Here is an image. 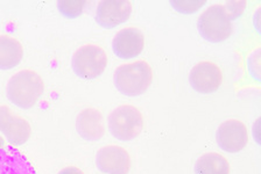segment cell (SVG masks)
I'll use <instances>...</instances> for the list:
<instances>
[{
    "instance_id": "3",
    "label": "cell",
    "mask_w": 261,
    "mask_h": 174,
    "mask_svg": "<svg viewBox=\"0 0 261 174\" xmlns=\"http://www.w3.org/2000/svg\"><path fill=\"white\" fill-rule=\"evenodd\" d=\"M109 129L117 140L128 142L136 140L144 128L140 111L130 105H122L109 116Z\"/></svg>"
},
{
    "instance_id": "20",
    "label": "cell",
    "mask_w": 261,
    "mask_h": 174,
    "mask_svg": "<svg viewBox=\"0 0 261 174\" xmlns=\"http://www.w3.org/2000/svg\"><path fill=\"white\" fill-rule=\"evenodd\" d=\"M5 148V141H4L3 137H0V149Z\"/></svg>"
},
{
    "instance_id": "4",
    "label": "cell",
    "mask_w": 261,
    "mask_h": 174,
    "mask_svg": "<svg viewBox=\"0 0 261 174\" xmlns=\"http://www.w3.org/2000/svg\"><path fill=\"white\" fill-rule=\"evenodd\" d=\"M197 28L202 38L211 43L225 41L232 33L231 19L222 5H212L204 11L198 18Z\"/></svg>"
},
{
    "instance_id": "14",
    "label": "cell",
    "mask_w": 261,
    "mask_h": 174,
    "mask_svg": "<svg viewBox=\"0 0 261 174\" xmlns=\"http://www.w3.org/2000/svg\"><path fill=\"white\" fill-rule=\"evenodd\" d=\"M23 56L21 43L8 35L0 36V70L18 66Z\"/></svg>"
},
{
    "instance_id": "18",
    "label": "cell",
    "mask_w": 261,
    "mask_h": 174,
    "mask_svg": "<svg viewBox=\"0 0 261 174\" xmlns=\"http://www.w3.org/2000/svg\"><path fill=\"white\" fill-rule=\"evenodd\" d=\"M245 7H246V2H230L226 4L225 10L230 19L233 20L239 18V15L244 12Z\"/></svg>"
},
{
    "instance_id": "5",
    "label": "cell",
    "mask_w": 261,
    "mask_h": 174,
    "mask_svg": "<svg viewBox=\"0 0 261 174\" xmlns=\"http://www.w3.org/2000/svg\"><path fill=\"white\" fill-rule=\"evenodd\" d=\"M72 68L82 79L98 78L108 65V56L100 47L87 44L77 49L72 56Z\"/></svg>"
},
{
    "instance_id": "10",
    "label": "cell",
    "mask_w": 261,
    "mask_h": 174,
    "mask_svg": "<svg viewBox=\"0 0 261 174\" xmlns=\"http://www.w3.org/2000/svg\"><path fill=\"white\" fill-rule=\"evenodd\" d=\"M97 167L106 174H128L130 157L128 152L117 145H106L97 152Z\"/></svg>"
},
{
    "instance_id": "7",
    "label": "cell",
    "mask_w": 261,
    "mask_h": 174,
    "mask_svg": "<svg viewBox=\"0 0 261 174\" xmlns=\"http://www.w3.org/2000/svg\"><path fill=\"white\" fill-rule=\"evenodd\" d=\"M189 82L196 92L202 94H211L222 85L223 74L217 64L201 62L191 68Z\"/></svg>"
},
{
    "instance_id": "12",
    "label": "cell",
    "mask_w": 261,
    "mask_h": 174,
    "mask_svg": "<svg viewBox=\"0 0 261 174\" xmlns=\"http://www.w3.org/2000/svg\"><path fill=\"white\" fill-rule=\"evenodd\" d=\"M76 130L82 138L90 142L99 141L105 133L101 113L95 108L82 111L76 119Z\"/></svg>"
},
{
    "instance_id": "8",
    "label": "cell",
    "mask_w": 261,
    "mask_h": 174,
    "mask_svg": "<svg viewBox=\"0 0 261 174\" xmlns=\"http://www.w3.org/2000/svg\"><path fill=\"white\" fill-rule=\"evenodd\" d=\"M0 132L14 147L26 143L31 137V125L7 106H0Z\"/></svg>"
},
{
    "instance_id": "13",
    "label": "cell",
    "mask_w": 261,
    "mask_h": 174,
    "mask_svg": "<svg viewBox=\"0 0 261 174\" xmlns=\"http://www.w3.org/2000/svg\"><path fill=\"white\" fill-rule=\"evenodd\" d=\"M0 174H36L35 168L13 147L0 149Z\"/></svg>"
},
{
    "instance_id": "11",
    "label": "cell",
    "mask_w": 261,
    "mask_h": 174,
    "mask_svg": "<svg viewBox=\"0 0 261 174\" xmlns=\"http://www.w3.org/2000/svg\"><path fill=\"white\" fill-rule=\"evenodd\" d=\"M145 38L138 28L128 27L118 31L112 41L114 55L121 59H130L139 56L144 50Z\"/></svg>"
},
{
    "instance_id": "16",
    "label": "cell",
    "mask_w": 261,
    "mask_h": 174,
    "mask_svg": "<svg viewBox=\"0 0 261 174\" xmlns=\"http://www.w3.org/2000/svg\"><path fill=\"white\" fill-rule=\"evenodd\" d=\"M84 6L85 2H82V0H62L57 3L61 14L69 19L79 18L83 13Z\"/></svg>"
},
{
    "instance_id": "1",
    "label": "cell",
    "mask_w": 261,
    "mask_h": 174,
    "mask_svg": "<svg viewBox=\"0 0 261 174\" xmlns=\"http://www.w3.org/2000/svg\"><path fill=\"white\" fill-rule=\"evenodd\" d=\"M43 80L36 72L22 70L15 74L7 84V98L21 109L35 106L43 94Z\"/></svg>"
},
{
    "instance_id": "19",
    "label": "cell",
    "mask_w": 261,
    "mask_h": 174,
    "mask_svg": "<svg viewBox=\"0 0 261 174\" xmlns=\"http://www.w3.org/2000/svg\"><path fill=\"white\" fill-rule=\"evenodd\" d=\"M59 174H84L80 168L75 167V166H69V167L63 168L62 171H60Z\"/></svg>"
},
{
    "instance_id": "9",
    "label": "cell",
    "mask_w": 261,
    "mask_h": 174,
    "mask_svg": "<svg viewBox=\"0 0 261 174\" xmlns=\"http://www.w3.org/2000/svg\"><path fill=\"white\" fill-rule=\"evenodd\" d=\"M132 13V4L127 0H105L98 4L96 20L98 25L111 29L127 21Z\"/></svg>"
},
{
    "instance_id": "6",
    "label": "cell",
    "mask_w": 261,
    "mask_h": 174,
    "mask_svg": "<svg viewBox=\"0 0 261 174\" xmlns=\"http://www.w3.org/2000/svg\"><path fill=\"white\" fill-rule=\"evenodd\" d=\"M218 147L230 153L240 152L248 143L247 128L238 120H227L219 125L216 132Z\"/></svg>"
},
{
    "instance_id": "17",
    "label": "cell",
    "mask_w": 261,
    "mask_h": 174,
    "mask_svg": "<svg viewBox=\"0 0 261 174\" xmlns=\"http://www.w3.org/2000/svg\"><path fill=\"white\" fill-rule=\"evenodd\" d=\"M170 4L179 13L193 14L205 5V2H196V0L190 2V0H188V2H171Z\"/></svg>"
},
{
    "instance_id": "15",
    "label": "cell",
    "mask_w": 261,
    "mask_h": 174,
    "mask_svg": "<svg viewBox=\"0 0 261 174\" xmlns=\"http://www.w3.org/2000/svg\"><path fill=\"white\" fill-rule=\"evenodd\" d=\"M196 174H228L230 164L225 157L216 152L205 153L198 158L195 165Z\"/></svg>"
},
{
    "instance_id": "2",
    "label": "cell",
    "mask_w": 261,
    "mask_h": 174,
    "mask_svg": "<svg viewBox=\"0 0 261 174\" xmlns=\"http://www.w3.org/2000/svg\"><path fill=\"white\" fill-rule=\"evenodd\" d=\"M114 85L121 94L139 96L148 90L153 80V72L145 60L122 64L114 71Z\"/></svg>"
}]
</instances>
